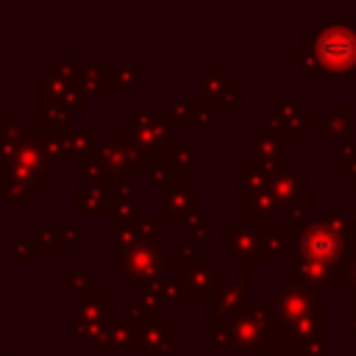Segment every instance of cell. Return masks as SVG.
<instances>
[{
  "label": "cell",
  "instance_id": "40",
  "mask_svg": "<svg viewBox=\"0 0 356 356\" xmlns=\"http://www.w3.org/2000/svg\"><path fill=\"white\" fill-rule=\"evenodd\" d=\"M339 328H342V331H348V334L356 339V300H353V309H350L348 314H342V317H339Z\"/></svg>",
  "mask_w": 356,
  "mask_h": 356
},
{
  "label": "cell",
  "instance_id": "3",
  "mask_svg": "<svg viewBox=\"0 0 356 356\" xmlns=\"http://www.w3.org/2000/svg\"><path fill=\"white\" fill-rule=\"evenodd\" d=\"M292 75H353L356 72V28L345 25L337 11L328 14V22L298 50L289 53Z\"/></svg>",
  "mask_w": 356,
  "mask_h": 356
},
{
  "label": "cell",
  "instance_id": "38",
  "mask_svg": "<svg viewBox=\"0 0 356 356\" xmlns=\"http://www.w3.org/2000/svg\"><path fill=\"white\" fill-rule=\"evenodd\" d=\"M325 217L356 228V206H353V203H328V206H325Z\"/></svg>",
  "mask_w": 356,
  "mask_h": 356
},
{
  "label": "cell",
  "instance_id": "15",
  "mask_svg": "<svg viewBox=\"0 0 356 356\" xmlns=\"http://www.w3.org/2000/svg\"><path fill=\"white\" fill-rule=\"evenodd\" d=\"M292 139H286L281 131L264 125H253L250 128V164L267 175H273L278 167L292 164Z\"/></svg>",
  "mask_w": 356,
  "mask_h": 356
},
{
  "label": "cell",
  "instance_id": "13",
  "mask_svg": "<svg viewBox=\"0 0 356 356\" xmlns=\"http://www.w3.org/2000/svg\"><path fill=\"white\" fill-rule=\"evenodd\" d=\"M267 228L245 220L239 211L225 217V264L239 267V270H253L259 267L261 259V236Z\"/></svg>",
  "mask_w": 356,
  "mask_h": 356
},
{
  "label": "cell",
  "instance_id": "25",
  "mask_svg": "<svg viewBox=\"0 0 356 356\" xmlns=\"http://www.w3.org/2000/svg\"><path fill=\"white\" fill-rule=\"evenodd\" d=\"M86 239V228L81 225H50L36 231V248L42 253H72L78 242Z\"/></svg>",
  "mask_w": 356,
  "mask_h": 356
},
{
  "label": "cell",
  "instance_id": "35",
  "mask_svg": "<svg viewBox=\"0 0 356 356\" xmlns=\"http://www.w3.org/2000/svg\"><path fill=\"white\" fill-rule=\"evenodd\" d=\"M36 256H39L36 242H31V239H11L8 259H11L14 267H31V264H36Z\"/></svg>",
  "mask_w": 356,
  "mask_h": 356
},
{
  "label": "cell",
  "instance_id": "39",
  "mask_svg": "<svg viewBox=\"0 0 356 356\" xmlns=\"http://www.w3.org/2000/svg\"><path fill=\"white\" fill-rule=\"evenodd\" d=\"M139 83V67L136 64H120L114 72V86L117 89H131Z\"/></svg>",
  "mask_w": 356,
  "mask_h": 356
},
{
  "label": "cell",
  "instance_id": "22",
  "mask_svg": "<svg viewBox=\"0 0 356 356\" xmlns=\"http://www.w3.org/2000/svg\"><path fill=\"white\" fill-rule=\"evenodd\" d=\"M142 356H170L175 350V317L164 314L145 325H134Z\"/></svg>",
  "mask_w": 356,
  "mask_h": 356
},
{
  "label": "cell",
  "instance_id": "41",
  "mask_svg": "<svg viewBox=\"0 0 356 356\" xmlns=\"http://www.w3.org/2000/svg\"><path fill=\"white\" fill-rule=\"evenodd\" d=\"M225 250H228L225 239H214V242H211V253H214V256H225Z\"/></svg>",
  "mask_w": 356,
  "mask_h": 356
},
{
  "label": "cell",
  "instance_id": "34",
  "mask_svg": "<svg viewBox=\"0 0 356 356\" xmlns=\"http://www.w3.org/2000/svg\"><path fill=\"white\" fill-rule=\"evenodd\" d=\"M122 317H125L131 325H145V323H150V320L164 317V306H161V303H153V300H145V298H136L134 303H125V306H122Z\"/></svg>",
  "mask_w": 356,
  "mask_h": 356
},
{
  "label": "cell",
  "instance_id": "37",
  "mask_svg": "<svg viewBox=\"0 0 356 356\" xmlns=\"http://www.w3.org/2000/svg\"><path fill=\"white\" fill-rule=\"evenodd\" d=\"M211 228H214V217H211V214H200V217H195V222H192L186 239H192V242L200 248V245H206V242L211 239Z\"/></svg>",
  "mask_w": 356,
  "mask_h": 356
},
{
  "label": "cell",
  "instance_id": "30",
  "mask_svg": "<svg viewBox=\"0 0 356 356\" xmlns=\"http://www.w3.org/2000/svg\"><path fill=\"white\" fill-rule=\"evenodd\" d=\"M292 245V225H273L261 236V259L259 267H273L284 253H289Z\"/></svg>",
  "mask_w": 356,
  "mask_h": 356
},
{
  "label": "cell",
  "instance_id": "27",
  "mask_svg": "<svg viewBox=\"0 0 356 356\" xmlns=\"http://www.w3.org/2000/svg\"><path fill=\"white\" fill-rule=\"evenodd\" d=\"M267 125L275 128V131H281L286 139L295 142V139H300L303 131H306V111H303V106H300L298 100H284V103H278V106L270 111Z\"/></svg>",
  "mask_w": 356,
  "mask_h": 356
},
{
  "label": "cell",
  "instance_id": "12",
  "mask_svg": "<svg viewBox=\"0 0 356 356\" xmlns=\"http://www.w3.org/2000/svg\"><path fill=\"white\" fill-rule=\"evenodd\" d=\"M139 153L134 142L128 139V131L122 122L111 128V136L103 142L100 156H97V172L108 184H122V181H136L139 172Z\"/></svg>",
  "mask_w": 356,
  "mask_h": 356
},
{
  "label": "cell",
  "instance_id": "2",
  "mask_svg": "<svg viewBox=\"0 0 356 356\" xmlns=\"http://www.w3.org/2000/svg\"><path fill=\"white\" fill-rule=\"evenodd\" d=\"M261 306L273 323V350L328 353V300L325 292L298 278H278L264 292Z\"/></svg>",
  "mask_w": 356,
  "mask_h": 356
},
{
  "label": "cell",
  "instance_id": "8",
  "mask_svg": "<svg viewBox=\"0 0 356 356\" xmlns=\"http://www.w3.org/2000/svg\"><path fill=\"white\" fill-rule=\"evenodd\" d=\"M273 195L278 200L281 217L298 228L314 217V178H309L298 164L278 167L270 175Z\"/></svg>",
  "mask_w": 356,
  "mask_h": 356
},
{
  "label": "cell",
  "instance_id": "11",
  "mask_svg": "<svg viewBox=\"0 0 356 356\" xmlns=\"http://www.w3.org/2000/svg\"><path fill=\"white\" fill-rule=\"evenodd\" d=\"M164 267H175V253L153 245H114L111 275L122 284L164 275Z\"/></svg>",
  "mask_w": 356,
  "mask_h": 356
},
{
  "label": "cell",
  "instance_id": "1",
  "mask_svg": "<svg viewBox=\"0 0 356 356\" xmlns=\"http://www.w3.org/2000/svg\"><path fill=\"white\" fill-rule=\"evenodd\" d=\"M356 261V228L331 217H312L292 228L289 267L292 278L320 292H350Z\"/></svg>",
  "mask_w": 356,
  "mask_h": 356
},
{
  "label": "cell",
  "instance_id": "43",
  "mask_svg": "<svg viewBox=\"0 0 356 356\" xmlns=\"http://www.w3.org/2000/svg\"><path fill=\"white\" fill-rule=\"evenodd\" d=\"M350 295L356 300V261H353V275H350Z\"/></svg>",
  "mask_w": 356,
  "mask_h": 356
},
{
  "label": "cell",
  "instance_id": "4",
  "mask_svg": "<svg viewBox=\"0 0 356 356\" xmlns=\"http://www.w3.org/2000/svg\"><path fill=\"white\" fill-rule=\"evenodd\" d=\"M50 153L39 128L28 125L19 147L0 156V197L6 203H36L39 192L50 186Z\"/></svg>",
  "mask_w": 356,
  "mask_h": 356
},
{
  "label": "cell",
  "instance_id": "6",
  "mask_svg": "<svg viewBox=\"0 0 356 356\" xmlns=\"http://www.w3.org/2000/svg\"><path fill=\"white\" fill-rule=\"evenodd\" d=\"M225 261L220 264L211 250L197 253L195 259L175 261V289L178 300L175 303H214L222 286L228 284L225 275Z\"/></svg>",
  "mask_w": 356,
  "mask_h": 356
},
{
  "label": "cell",
  "instance_id": "29",
  "mask_svg": "<svg viewBox=\"0 0 356 356\" xmlns=\"http://www.w3.org/2000/svg\"><path fill=\"white\" fill-rule=\"evenodd\" d=\"M131 295L136 298H145V300H153V303H175L178 300V289H175V281L164 278V275H156V278H147V281H128L122 284Z\"/></svg>",
  "mask_w": 356,
  "mask_h": 356
},
{
  "label": "cell",
  "instance_id": "17",
  "mask_svg": "<svg viewBox=\"0 0 356 356\" xmlns=\"http://www.w3.org/2000/svg\"><path fill=\"white\" fill-rule=\"evenodd\" d=\"M170 228L164 214H134L111 220L114 245H153L161 248V236Z\"/></svg>",
  "mask_w": 356,
  "mask_h": 356
},
{
  "label": "cell",
  "instance_id": "23",
  "mask_svg": "<svg viewBox=\"0 0 356 356\" xmlns=\"http://www.w3.org/2000/svg\"><path fill=\"white\" fill-rule=\"evenodd\" d=\"M161 114L172 128H206L217 117L206 100H164Z\"/></svg>",
  "mask_w": 356,
  "mask_h": 356
},
{
  "label": "cell",
  "instance_id": "19",
  "mask_svg": "<svg viewBox=\"0 0 356 356\" xmlns=\"http://www.w3.org/2000/svg\"><path fill=\"white\" fill-rule=\"evenodd\" d=\"M108 350H122V353L142 356L139 339H136V328L122 314H114V320L106 325V331L86 342V356H103Z\"/></svg>",
  "mask_w": 356,
  "mask_h": 356
},
{
  "label": "cell",
  "instance_id": "21",
  "mask_svg": "<svg viewBox=\"0 0 356 356\" xmlns=\"http://www.w3.org/2000/svg\"><path fill=\"white\" fill-rule=\"evenodd\" d=\"M111 189L114 184H108L97 170L86 178V186L72 192V211L78 217H92V214H111Z\"/></svg>",
  "mask_w": 356,
  "mask_h": 356
},
{
  "label": "cell",
  "instance_id": "28",
  "mask_svg": "<svg viewBox=\"0 0 356 356\" xmlns=\"http://www.w3.org/2000/svg\"><path fill=\"white\" fill-rule=\"evenodd\" d=\"M114 72H117V64H78V83L89 97H100L103 89L114 86Z\"/></svg>",
  "mask_w": 356,
  "mask_h": 356
},
{
  "label": "cell",
  "instance_id": "24",
  "mask_svg": "<svg viewBox=\"0 0 356 356\" xmlns=\"http://www.w3.org/2000/svg\"><path fill=\"white\" fill-rule=\"evenodd\" d=\"M72 125V111L36 81V128L39 134H53Z\"/></svg>",
  "mask_w": 356,
  "mask_h": 356
},
{
  "label": "cell",
  "instance_id": "33",
  "mask_svg": "<svg viewBox=\"0 0 356 356\" xmlns=\"http://www.w3.org/2000/svg\"><path fill=\"white\" fill-rule=\"evenodd\" d=\"M61 289L70 292L72 298H75V295H83V292H97V289H100V278H97V275H89V273L81 270V267L64 264V267H61Z\"/></svg>",
  "mask_w": 356,
  "mask_h": 356
},
{
  "label": "cell",
  "instance_id": "9",
  "mask_svg": "<svg viewBox=\"0 0 356 356\" xmlns=\"http://www.w3.org/2000/svg\"><path fill=\"white\" fill-rule=\"evenodd\" d=\"M122 125L128 131V139L134 142L139 161L147 167H156L161 150L167 147V142L172 139V125L167 122V117L161 111L150 108V100H139L134 111H125Z\"/></svg>",
  "mask_w": 356,
  "mask_h": 356
},
{
  "label": "cell",
  "instance_id": "26",
  "mask_svg": "<svg viewBox=\"0 0 356 356\" xmlns=\"http://www.w3.org/2000/svg\"><path fill=\"white\" fill-rule=\"evenodd\" d=\"M248 298H250V270H239V275L231 278L222 286V292L217 295V300L211 303L214 306V314L217 317H231V314L242 312L250 303Z\"/></svg>",
  "mask_w": 356,
  "mask_h": 356
},
{
  "label": "cell",
  "instance_id": "18",
  "mask_svg": "<svg viewBox=\"0 0 356 356\" xmlns=\"http://www.w3.org/2000/svg\"><path fill=\"white\" fill-rule=\"evenodd\" d=\"M306 128L323 139H353V103L350 100H328L323 114H306Z\"/></svg>",
  "mask_w": 356,
  "mask_h": 356
},
{
  "label": "cell",
  "instance_id": "44",
  "mask_svg": "<svg viewBox=\"0 0 356 356\" xmlns=\"http://www.w3.org/2000/svg\"><path fill=\"white\" fill-rule=\"evenodd\" d=\"M0 356H8V353H0Z\"/></svg>",
  "mask_w": 356,
  "mask_h": 356
},
{
  "label": "cell",
  "instance_id": "42",
  "mask_svg": "<svg viewBox=\"0 0 356 356\" xmlns=\"http://www.w3.org/2000/svg\"><path fill=\"white\" fill-rule=\"evenodd\" d=\"M186 161H189V167H195V164H200V161H203V156H200L197 150H189V159H186Z\"/></svg>",
  "mask_w": 356,
  "mask_h": 356
},
{
  "label": "cell",
  "instance_id": "10",
  "mask_svg": "<svg viewBox=\"0 0 356 356\" xmlns=\"http://www.w3.org/2000/svg\"><path fill=\"white\" fill-rule=\"evenodd\" d=\"M239 178H242V186H239V214L261 228H273V225H281L278 217H281V209H278V200L273 195V186H270V175L256 170L250 161L248 164H239L236 167Z\"/></svg>",
  "mask_w": 356,
  "mask_h": 356
},
{
  "label": "cell",
  "instance_id": "36",
  "mask_svg": "<svg viewBox=\"0 0 356 356\" xmlns=\"http://www.w3.org/2000/svg\"><path fill=\"white\" fill-rule=\"evenodd\" d=\"M339 175L342 178H350V189L356 192V139L342 142V150H339Z\"/></svg>",
  "mask_w": 356,
  "mask_h": 356
},
{
  "label": "cell",
  "instance_id": "16",
  "mask_svg": "<svg viewBox=\"0 0 356 356\" xmlns=\"http://www.w3.org/2000/svg\"><path fill=\"white\" fill-rule=\"evenodd\" d=\"M200 89L203 100L220 114H236L239 111V78L225 70V64L209 61L200 67Z\"/></svg>",
  "mask_w": 356,
  "mask_h": 356
},
{
  "label": "cell",
  "instance_id": "31",
  "mask_svg": "<svg viewBox=\"0 0 356 356\" xmlns=\"http://www.w3.org/2000/svg\"><path fill=\"white\" fill-rule=\"evenodd\" d=\"M189 178V164L186 161H164V164H156L150 167V175L147 181L153 186H159L161 192H170V189H186Z\"/></svg>",
  "mask_w": 356,
  "mask_h": 356
},
{
  "label": "cell",
  "instance_id": "32",
  "mask_svg": "<svg viewBox=\"0 0 356 356\" xmlns=\"http://www.w3.org/2000/svg\"><path fill=\"white\" fill-rule=\"evenodd\" d=\"M28 122L22 114H0V156H8L19 147Z\"/></svg>",
  "mask_w": 356,
  "mask_h": 356
},
{
  "label": "cell",
  "instance_id": "14",
  "mask_svg": "<svg viewBox=\"0 0 356 356\" xmlns=\"http://www.w3.org/2000/svg\"><path fill=\"white\" fill-rule=\"evenodd\" d=\"M111 306H114V295L108 289L75 295L72 298V339L86 345L89 339L103 334L106 325L114 320Z\"/></svg>",
  "mask_w": 356,
  "mask_h": 356
},
{
  "label": "cell",
  "instance_id": "5",
  "mask_svg": "<svg viewBox=\"0 0 356 356\" xmlns=\"http://www.w3.org/2000/svg\"><path fill=\"white\" fill-rule=\"evenodd\" d=\"M200 325L211 334V348L220 356H231V353L259 356L273 345V323L261 303H248L242 312L231 317L203 314Z\"/></svg>",
  "mask_w": 356,
  "mask_h": 356
},
{
  "label": "cell",
  "instance_id": "7",
  "mask_svg": "<svg viewBox=\"0 0 356 356\" xmlns=\"http://www.w3.org/2000/svg\"><path fill=\"white\" fill-rule=\"evenodd\" d=\"M44 147L50 153V161L70 164L78 178H89L97 170V156H100V128L86 125V128H61L53 134H42Z\"/></svg>",
  "mask_w": 356,
  "mask_h": 356
},
{
  "label": "cell",
  "instance_id": "20",
  "mask_svg": "<svg viewBox=\"0 0 356 356\" xmlns=\"http://www.w3.org/2000/svg\"><path fill=\"white\" fill-rule=\"evenodd\" d=\"M203 206V192L200 189H170L161 192V214L167 217L170 228H192L195 217H200Z\"/></svg>",
  "mask_w": 356,
  "mask_h": 356
}]
</instances>
